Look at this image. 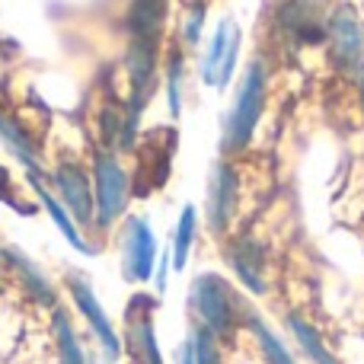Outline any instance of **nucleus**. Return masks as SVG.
<instances>
[{"mask_svg":"<svg viewBox=\"0 0 364 364\" xmlns=\"http://www.w3.org/2000/svg\"><path fill=\"white\" fill-rule=\"evenodd\" d=\"M358 93H361V115H364V68L358 70Z\"/></svg>","mask_w":364,"mask_h":364,"instance_id":"27","label":"nucleus"},{"mask_svg":"<svg viewBox=\"0 0 364 364\" xmlns=\"http://www.w3.org/2000/svg\"><path fill=\"white\" fill-rule=\"evenodd\" d=\"M205 16H208V4L205 0H188L182 6V23H179V36L188 48L201 42V29H205Z\"/></svg>","mask_w":364,"mask_h":364,"instance_id":"22","label":"nucleus"},{"mask_svg":"<svg viewBox=\"0 0 364 364\" xmlns=\"http://www.w3.org/2000/svg\"><path fill=\"white\" fill-rule=\"evenodd\" d=\"M237 198H240V176L227 160H218L208 176V192H205V220L208 230L214 237H224L227 227L233 224L237 214Z\"/></svg>","mask_w":364,"mask_h":364,"instance_id":"8","label":"nucleus"},{"mask_svg":"<svg viewBox=\"0 0 364 364\" xmlns=\"http://www.w3.org/2000/svg\"><path fill=\"white\" fill-rule=\"evenodd\" d=\"M0 144L13 154V160H19L29 170V176H42V154H38L32 134L16 119H10L4 112H0Z\"/></svg>","mask_w":364,"mask_h":364,"instance_id":"14","label":"nucleus"},{"mask_svg":"<svg viewBox=\"0 0 364 364\" xmlns=\"http://www.w3.org/2000/svg\"><path fill=\"white\" fill-rule=\"evenodd\" d=\"M170 0H132L128 4V38H164Z\"/></svg>","mask_w":364,"mask_h":364,"instance_id":"15","label":"nucleus"},{"mask_svg":"<svg viewBox=\"0 0 364 364\" xmlns=\"http://www.w3.org/2000/svg\"><path fill=\"white\" fill-rule=\"evenodd\" d=\"M288 329H291V336H294V342L301 346V352L307 355L314 364H336L333 352H329L326 342L320 339V329H316L314 323H307L304 316L291 314L288 316Z\"/></svg>","mask_w":364,"mask_h":364,"instance_id":"17","label":"nucleus"},{"mask_svg":"<svg viewBox=\"0 0 364 364\" xmlns=\"http://www.w3.org/2000/svg\"><path fill=\"white\" fill-rule=\"evenodd\" d=\"M170 269H173V259H170V252H166V256L157 262V294H164L166 291V272Z\"/></svg>","mask_w":364,"mask_h":364,"instance_id":"25","label":"nucleus"},{"mask_svg":"<svg viewBox=\"0 0 364 364\" xmlns=\"http://www.w3.org/2000/svg\"><path fill=\"white\" fill-rule=\"evenodd\" d=\"M188 307L198 316V326H205L208 333H214L218 342L233 339L237 329V294L227 284V278H220L218 272H201L188 288Z\"/></svg>","mask_w":364,"mask_h":364,"instance_id":"2","label":"nucleus"},{"mask_svg":"<svg viewBox=\"0 0 364 364\" xmlns=\"http://www.w3.org/2000/svg\"><path fill=\"white\" fill-rule=\"evenodd\" d=\"M128 352L138 364H164L154 333V297L134 294L128 301Z\"/></svg>","mask_w":364,"mask_h":364,"instance_id":"11","label":"nucleus"},{"mask_svg":"<svg viewBox=\"0 0 364 364\" xmlns=\"http://www.w3.org/2000/svg\"><path fill=\"white\" fill-rule=\"evenodd\" d=\"M243 323L252 329V336H256L259 342V352H262L265 364H294V358H291V352L284 348V342L278 339L275 333H272L269 326H265L262 320H259L252 310H243Z\"/></svg>","mask_w":364,"mask_h":364,"instance_id":"18","label":"nucleus"},{"mask_svg":"<svg viewBox=\"0 0 364 364\" xmlns=\"http://www.w3.org/2000/svg\"><path fill=\"white\" fill-rule=\"evenodd\" d=\"M0 259H6V265H10V269L19 275V282L26 284V291L36 297V304L55 307V288H51V282L42 275V269H38V265L32 262V259L26 256L23 250H16V246H6V250L0 252Z\"/></svg>","mask_w":364,"mask_h":364,"instance_id":"16","label":"nucleus"},{"mask_svg":"<svg viewBox=\"0 0 364 364\" xmlns=\"http://www.w3.org/2000/svg\"><path fill=\"white\" fill-rule=\"evenodd\" d=\"M179 364H195V352H192V339H186V342H182V346H179Z\"/></svg>","mask_w":364,"mask_h":364,"instance_id":"26","label":"nucleus"},{"mask_svg":"<svg viewBox=\"0 0 364 364\" xmlns=\"http://www.w3.org/2000/svg\"><path fill=\"white\" fill-rule=\"evenodd\" d=\"M240 42H243V36H240V26L233 16H224L214 26L198 64V77L205 87H214V90L230 87L233 70H237V58H240Z\"/></svg>","mask_w":364,"mask_h":364,"instance_id":"3","label":"nucleus"},{"mask_svg":"<svg viewBox=\"0 0 364 364\" xmlns=\"http://www.w3.org/2000/svg\"><path fill=\"white\" fill-rule=\"evenodd\" d=\"M32 179V188H36V195H38V201H42V208L48 211V218H51V224L58 227V230L64 233V240H68L70 246H74L77 252H83V256H93L96 252V246L93 243H87V240L80 237V230H77V220L70 218V211L61 205V198H55V195L48 192V186L42 182V176H29Z\"/></svg>","mask_w":364,"mask_h":364,"instance_id":"13","label":"nucleus"},{"mask_svg":"<svg viewBox=\"0 0 364 364\" xmlns=\"http://www.w3.org/2000/svg\"><path fill=\"white\" fill-rule=\"evenodd\" d=\"M192 352H195V364H220L218 339H214V333H208L205 326H198L192 333Z\"/></svg>","mask_w":364,"mask_h":364,"instance_id":"23","label":"nucleus"},{"mask_svg":"<svg viewBox=\"0 0 364 364\" xmlns=\"http://www.w3.org/2000/svg\"><path fill=\"white\" fill-rule=\"evenodd\" d=\"M275 26L284 38L297 45H320L326 42V0H282L275 10Z\"/></svg>","mask_w":364,"mask_h":364,"instance_id":"7","label":"nucleus"},{"mask_svg":"<svg viewBox=\"0 0 364 364\" xmlns=\"http://www.w3.org/2000/svg\"><path fill=\"white\" fill-rule=\"evenodd\" d=\"M265 96H269V68L265 61H250L237 83L230 112L224 119V138H220V151L224 154H240L252 141L259 128V119L265 112Z\"/></svg>","mask_w":364,"mask_h":364,"instance_id":"1","label":"nucleus"},{"mask_svg":"<svg viewBox=\"0 0 364 364\" xmlns=\"http://www.w3.org/2000/svg\"><path fill=\"white\" fill-rule=\"evenodd\" d=\"M157 262V237L147 218L132 214L122 227V278L132 284H141L154 275Z\"/></svg>","mask_w":364,"mask_h":364,"instance_id":"6","label":"nucleus"},{"mask_svg":"<svg viewBox=\"0 0 364 364\" xmlns=\"http://www.w3.org/2000/svg\"><path fill=\"white\" fill-rule=\"evenodd\" d=\"M128 173L115 160V154H96L93 164V198H96V224L112 227L115 220L125 218L128 208Z\"/></svg>","mask_w":364,"mask_h":364,"instance_id":"4","label":"nucleus"},{"mask_svg":"<svg viewBox=\"0 0 364 364\" xmlns=\"http://www.w3.org/2000/svg\"><path fill=\"white\" fill-rule=\"evenodd\" d=\"M0 201H4V205H10L16 214H29L32 211V208H26L23 201L16 198V192H13V182H10V173H6L4 166H0Z\"/></svg>","mask_w":364,"mask_h":364,"instance_id":"24","label":"nucleus"},{"mask_svg":"<svg viewBox=\"0 0 364 364\" xmlns=\"http://www.w3.org/2000/svg\"><path fill=\"white\" fill-rule=\"evenodd\" d=\"M68 291H70V301H74L77 310H80V316L90 323V329H93L96 342L102 346L106 358L115 364V361L122 358V339H119V333H115L112 320H109L106 307H102L100 297L93 294L90 282L83 275H77V272H70V275H68Z\"/></svg>","mask_w":364,"mask_h":364,"instance_id":"9","label":"nucleus"},{"mask_svg":"<svg viewBox=\"0 0 364 364\" xmlns=\"http://www.w3.org/2000/svg\"><path fill=\"white\" fill-rule=\"evenodd\" d=\"M51 326H55V346H58V358H61V364H87L80 339H77L74 326H70V316L64 314L61 307H55Z\"/></svg>","mask_w":364,"mask_h":364,"instance_id":"19","label":"nucleus"},{"mask_svg":"<svg viewBox=\"0 0 364 364\" xmlns=\"http://www.w3.org/2000/svg\"><path fill=\"white\" fill-rule=\"evenodd\" d=\"M326 42L333 64L346 74H358L364 68V26L358 19V10L352 4H339L329 13Z\"/></svg>","mask_w":364,"mask_h":364,"instance_id":"5","label":"nucleus"},{"mask_svg":"<svg viewBox=\"0 0 364 364\" xmlns=\"http://www.w3.org/2000/svg\"><path fill=\"white\" fill-rule=\"evenodd\" d=\"M51 182H55V192L61 195V205L70 211V218L80 220V224H90L96 220V198H93V179L87 176L80 164H58L51 170Z\"/></svg>","mask_w":364,"mask_h":364,"instance_id":"10","label":"nucleus"},{"mask_svg":"<svg viewBox=\"0 0 364 364\" xmlns=\"http://www.w3.org/2000/svg\"><path fill=\"white\" fill-rule=\"evenodd\" d=\"M166 106H170V115L179 119L182 115V83H186V61H182V51L173 48L170 58H166Z\"/></svg>","mask_w":364,"mask_h":364,"instance_id":"21","label":"nucleus"},{"mask_svg":"<svg viewBox=\"0 0 364 364\" xmlns=\"http://www.w3.org/2000/svg\"><path fill=\"white\" fill-rule=\"evenodd\" d=\"M195 230H198V214H195V205H186L179 214V220H176V233H173V246H170V259H173V269L176 272L186 269Z\"/></svg>","mask_w":364,"mask_h":364,"instance_id":"20","label":"nucleus"},{"mask_svg":"<svg viewBox=\"0 0 364 364\" xmlns=\"http://www.w3.org/2000/svg\"><path fill=\"white\" fill-rule=\"evenodd\" d=\"M224 259L250 294H265V250L250 233L227 240Z\"/></svg>","mask_w":364,"mask_h":364,"instance_id":"12","label":"nucleus"}]
</instances>
